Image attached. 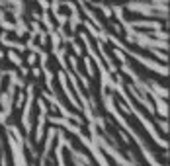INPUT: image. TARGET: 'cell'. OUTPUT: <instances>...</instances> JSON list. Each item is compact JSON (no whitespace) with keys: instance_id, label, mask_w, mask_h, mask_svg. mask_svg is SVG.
Returning a JSON list of instances; mask_svg holds the SVG:
<instances>
[{"instance_id":"1","label":"cell","mask_w":170,"mask_h":166,"mask_svg":"<svg viewBox=\"0 0 170 166\" xmlns=\"http://www.w3.org/2000/svg\"><path fill=\"white\" fill-rule=\"evenodd\" d=\"M10 59H12V61L16 63V65H20V57H18V55H14V53H10Z\"/></svg>"}]
</instances>
